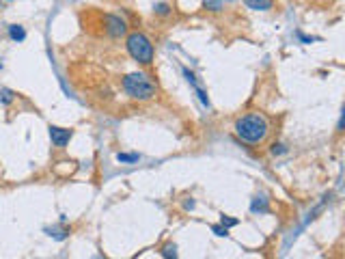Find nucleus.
<instances>
[{"label": "nucleus", "instance_id": "obj_12", "mask_svg": "<svg viewBox=\"0 0 345 259\" xmlns=\"http://www.w3.org/2000/svg\"><path fill=\"white\" fill-rule=\"evenodd\" d=\"M169 11H171V7L166 3H160L158 7H155V13H160V15H169Z\"/></svg>", "mask_w": 345, "mask_h": 259}, {"label": "nucleus", "instance_id": "obj_13", "mask_svg": "<svg viewBox=\"0 0 345 259\" xmlns=\"http://www.w3.org/2000/svg\"><path fill=\"white\" fill-rule=\"evenodd\" d=\"M237 223H239L237 218H229V216H222V225H225V227H235Z\"/></svg>", "mask_w": 345, "mask_h": 259}, {"label": "nucleus", "instance_id": "obj_3", "mask_svg": "<svg viewBox=\"0 0 345 259\" xmlns=\"http://www.w3.org/2000/svg\"><path fill=\"white\" fill-rule=\"evenodd\" d=\"M128 52L134 61H138V63L147 65L153 61V46L143 33H132L128 37Z\"/></svg>", "mask_w": 345, "mask_h": 259}, {"label": "nucleus", "instance_id": "obj_8", "mask_svg": "<svg viewBox=\"0 0 345 259\" xmlns=\"http://www.w3.org/2000/svg\"><path fill=\"white\" fill-rule=\"evenodd\" d=\"M250 210L253 212H266L268 210V199L266 196H257V199L253 201V205H250Z\"/></svg>", "mask_w": 345, "mask_h": 259}, {"label": "nucleus", "instance_id": "obj_4", "mask_svg": "<svg viewBox=\"0 0 345 259\" xmlns=\"http://www.w3.org/2000/svg\"><path fill=\"white\" fill-rule=\"evenodd\" d=\"M104 22H106V33L110 35V37H121L123 33H125V22L121 17H117V15H106L104 17Z\"/></svg>", "mask_w": 345, "mask_h": 259}, {"label": "nucleus", "instance_id": "obj_9", "mask_svg": "<svg viewBox=\"0 0 345 259\" xmlns=\"http://www.w3.org/2000/svg\"><path fill=\"white\" fill-rule=\"evenodd\" d=\"M225 5V0H203V7L210 9V11H220Z\"/></svg>", "mask_w": 345, "mask_h": 259}, {"label": "nucleus", "instance_id": "obj_5", "mask_svg": "<svg viewBox=\"0 0 345 259\" xmlns=\"http://www.w3.org/2000/svg\"><path fill=\"white\" fill-rule=\"evenodd\" d=\"M50 138H52V143H54L56 147H65V145L69 143V138H71V130L50 126Z\"/></svg>", "mask_w": 345, "mask_h": 259}, {"label": "nucleus", "instance_id": "obj_11", "mask_svg": "<svg viewBox=\"0 0 345 259\" xmlns=\"http://www.w3.org/2000/svg\"><path fill=\"white\" fill-rule=\"evenodd\" d=\"M175 255H177L175 244H166V246L162 248V257H175Z\"/></svg>", "mask_w": 345, "mask_h": 259}, {"label": "nucleus", "instance_id": "obj_2", "mask_svg": "<svg viewBox=\"0 0 345 259\" xmlns=\"http://www.w3.org/2000/svg\"><path fill=\"white\" fill-rule=\"evenodd\" d=\"M123 89L134 99H151L155 95V85L145 74H128L123 78Z\"/></svg>", "mask_w": 345, "mask_h": 259}, {"label": "nucleus", "instance_id": "obj_6", "mask_svg": "<svg viewBox=\"0 0 345 259\" xmlns=\"http://www.w3.org/2000/svg\"><path fill=\"white\" fill-rule=\"evenodd\" d=\"M248 9H257V11H268L272 9V0H244Z\"/></svg>", "mask_w": 345, "mask_h": 259}, {"label": "nucleus", "instance_id": "obj_14", "mask_svg": "<svg viewBox=\"0 0 345 259\" xmlns=\"http://www.w3.org/2000/svg\"><path fill=\"white\" fill-rule=\"evenodd\" d=\"M212 229H214L216 235H229V231H227V227H225V225H222V227H212Z\"/></svg>", "mask_w": 345, "mask_h": 259}, {"label": "nucleus", "instance_id": "obj_7", "mask_svg": "<svg viewBox=\"0 0 345 259\" xmlns=\"http://www.w3.org/2000/svg\"><path fill=\"white\" fill-rule=\"evenodd\" d=\"M9 37H11L13 41H24L26 39V30L22 26L13 24V26H9Z\"/></svg>", "mask_w": 345, "mask_h": 259}, {"label": "nucleus", "instance_id": "obj_1", "mask_svg": "<svg viewBox=\"0 0 345 259\" xmlns=\"http://www.w3.org/2000/svg\"><path fill=\"white\" fill-rule=\"evenodd\" d=\"M268 130H270L268 119L263 115H259V112H248V115L235 121V134L244 143H250V145H257L263 141L268 136Z\"/></svg>", "mask_w": 345, "mask_h": 259}, {"label": "nucleus", "instance_id": "obj_15", "mask_svg": "<svg viewBox=\"0 0 345 259\" xmlns=\"http://www.w3.org/2000/svg\"><path fill=\"white\" fill-rule=\"evenodd\" d=\"M3 102H5V104L11 102V91H7V89L3 91Z\"/></svg>", "mask_w": 345, "mask_h": 259}, {"label": "nucleus", "instance_id": "obj_10", "mask_svg": "<svg viewBox=\"0 0 345 259\" xmlns=\"http://www.w3.org/2000/svg\"><path fill=\"white\" fill-rule=\"evenodd\" d=\"M117 160L119 162H136V160H138V155H136V153H119Z\"/></svg>", "mask_w": 345, "mask_h": 259}]
</instances>
